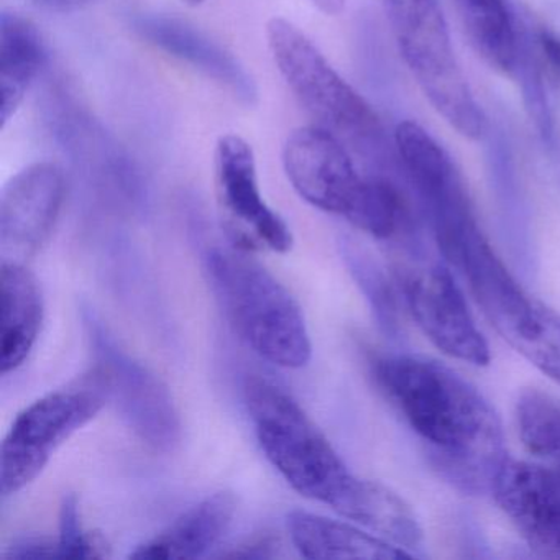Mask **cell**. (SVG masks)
Listing matches in <instances>:
<instances>
[{
  "label": "cell",
  "instance_id": "obj_1",
  "mask_svg": "<svg viewBox=\"0 0 560 560\" xmlns=\"http://www.w3.org/2000/svg\"><path fill=\"white\" fill-rule=\"evenodd\" d=\"M373 378L421 439L442 478L465 493L491 491L506 460L503 425L493 406L457 372L421 355H383Z\"/></svg>",
  "mask_w": 560,
  "mask_h": 560
},
{
  "label": "cell",
  "instance_id": "obj_2",
  "mask_svg": "<svg viewBox=\"0 0 560 560\" xmlns=\"http://www.w3.org/2000/svg\"><path fill=\"white\" fill-rule=\"evenodd\" d=\"M283 168L307 205L346 219L382 241L415 234V222L398 183L362 175L342 140L319 126L300 127L283 147Z\"/></svg>",
  "mask_w": 560,
  "mask_h": 560
},
{
  "label": "cell",
  "instance_id": "obj_3",
  "mask_svg": "<svg viewBox=\"0 0 560 560\" xmlns=\"http://www.w3.org/2000/svg\"><path fill=\"white\" fill-rule=\"evenodd\" d=\"M267 44L284 83L316 126L342 140L378 175L393 178V173H398L405 178L396 145H389L378 114L301 28L287 19L273 18L267 24Z\"/></svg>",
  "mask_w": 560,
  "mask_h": 560
},
{
  "label": "cell",
  "instance_id": "obj_4",
  "mask_svg": "<svg viewBox=\"0 0 560 560\" xmlns=\"http://www.w3.org/2000/svg\"><path fill=\"white\" fill-rule=\"evenodd\" d=\"M245 250L214 248L206 270L225 316L257 355L281 369H303L313 346L293 294Z\"/></svg>",
  "mask_w": 560,
  "mask_h": 560
},
{
  "label": "cell",
  "instance_id": "obj_5",
  "mask_svg": "<svg viewBox=\"0 0 560 560\" xmlns=\"http://www.w3.org/2000/svg\"><path fill=\"white\" fill-rule=\"evenodd\" d=\"M245 406L270 464L293 490L332 506L353 475L300 402L261 376H248Z\"/></svg>",
  "mask_w": 560,
  "mask_h": 560
},
{
  "label": "cell",
  "instance_id": "obj_6",
  "mask_svg": "<svg viewBox=\"0 0 560 560\" xmlns=\"http://www.w3.org/2000/svg\"><path fill=\"white\" fill-rule=\"evenodd\" d=\"M399 54L429 103L462 137L480 140L487 117L455 58L438 0H382Z\"/></svg>",
  "mask_w": 560,
  "mask_h": 560
},
{
  "label": "cell",
  "instance_id": "obj_7",
  "mask_svg": "<svg viewBox=\"0 0 560 560\" xmlns=\"http://www.w3.org/2000/svg\"><path fill=\"white\" fill-rule=\"evenodd\" d=\"M455 267L497 332L537 370L560 385V314L526 293L485 238L471 237Z\"/></svg>",
  "mask_w": 560,
  "mask_h": 560
},
{
  "label": "cell",
  "instance_id": "obj_8",
  "mask_svg": "<svg viewBox=\"0 0 560 560\" xmlns=\"http://www.w3.org/2000/svg\"><path fill=\"white\" fill-rule=\"evenodd\" d=\"M106 402V389L93 370L78 385L48 393L19 412L0 452L2 497L18 494L37 480L55 451L93 421Z\"/></svg>",
  "mask_w": 560,
  "mask_h": 560
},
{
  "label": "cell",
  "instance_id": "obj_9",
  "mask_svg": "<svg viewBox=\"0 0 560 560\" xmlns=\"http://www.w3.org/2000/svg\"><path fill=\"white\" fill-rule=\"evenodd\" d=\"M84 326L107 401L143 444L156 452L175 451L183 425L168 386L127 353L93 313H84Z\"/></svg>",
  "mask_w": 560,
  "mask_h": 560
},
{
  "label": "cell",
  "instance_id": "obj_10",
  "mask_svg": "<svg viewBox=\"0 0 560 560\" xmlns=\"http://www.w3.org/2000/svg\"><path fill=\"white\" fill-rule=\"evenodd\" d=\"M396 152L406 183L411 186L435 242L448 261L480 232L464 178L454 160L419 124L396 127Z\"/></svg>",
  "mask_w": 560,
  "mask_h": 560
},
{
  "label": "cell",
  "instance_id": "obj_11",
  "mask_svg": "<svg viewBox=\"0 0 560 560\" xmlns=\"http://www.w3.org/2000/svg\"><path fill=\"white\" fill-rule=\"evenodd\" d=\"M215 195L229 237L242 250L287 254L293 234L284 219L267 205L258 183L252 147L229 133L219 139L214 153Z\"/></svg>",
  "mask_w": 560,
  "mask_h": 560
},
{
  "label": "cell",
  "instance_id": "obj_12",
  "mask_svg": "<svg viewBox=\"0 0 560 560\" xmlns=\"http://www.w3.org/2000/svg\"><path fill=\"white\" fill-rule=\"evenodd\" d=\"M398 281L409 313L439 350L471 365L490 362L487 340L444 265L432 260L409 261L399 268Z\"/></svg>",
  "mask_w": 560,
  "mask_h": 560
},
{
  "label": "cell",
  "instance_id": "obj_13",
  "mask_svg": "<svg viewBox=\"0 0 560 560\" xmlns=\"http://www.w3.org/2000/svg\"><path fill=\"white\" fill-rule=\"evenodd\" d=\"M65 173L54 162H37L12 176L0 196V255L24 264L42 250L60 218Z\"/></svg>",
  "mask_w": 560,
  "mask_h": 560
},
{
  "label": "cell",
  "instance_id": "obj_14",
  "mask_svg": "<svg viewBox=\"0 0 560 560\" xmlns=\"http://www.w3.org/2000/svg\"><path fill=\"white\" fill-rule=\"evenodd\" d=\"M491 493L530 549L560 559V468L506 458Z\"/></svg>",
  "mask_w": 560,
  "mask_h": 560
},
{
  "label": "cell",
  "instance_id": "obj_15",
  "mask_svg": "<svg viewBox=\"0 0 560 560\" xmlns=\"http://www.w3.org/2000/svg\"><path fill=\"white\" fill-rule=\"evenodd\" d=\"M132 27L143 40L211 78L242 103L257 101V86L244 65L198 28L178 19L156 14L137 15Z\"/></svg>",
  "mask_w": 560,
  "mask_h": 560
},
{
  "label": "cell",
  "instance_id": "obj_16",
  "mask_svg": "<svg viewBox=\"0 0 560 560\" xmlns=\"http://www.w3.org/2000/svg\"><path fill=\"white\" fill-rule=\"evenodd\" d=\"M487 166L488 182L504 244L514 265L529 277L534 273L537 258L533 222L513 149L501 129L488 133Z\"/></svg>",
  "mask_w": 560,
  "mask_h": 560
},
{
  "label": "cell",
  "instance_id": "obj_17",
  "mask_svg": "<svg viewBox=\"0 0 560 560\" xmlns=\"http://www.w3.org/2000/svg\"><path fill=\"white\" fill-rule=\"evenodd\" d=\"M237 500L231 491H218L189 508L168 527L137 547L139 560L199 559L221 544L234 523Z\"/></svg>",
  "mask_w": 560,
  "mask_h": 560
},
{
  "label": "cell",
  "instance_id": "obj_18",
  "mask_svg": "<svg viewBox=\"0 0 560 560\" xmlns=\"http://www.w3.org/2000/svg\"><path fill=\"white\" fill-rule=\"evenodd\" d=\"M0 301V369L2 375H8L24 365L44 324L40 284L24 264L2 260Z\"/></svg>",
  "mask_w": 560,
  "mask_h": 560
},
{
  "label": "cell",
  "instance_id": "obj_19",
  "mask_svg": "<svg viewBox=\"0 0 560 560\" xmlns=\"http://www.w3.org/2000/svg\"><path fill=\"white\" fill-rule=\"evenodd\" d=\"M332 510L401 547L411 556L421 553L424 536L418 517L406 501L385 485L353 475L332 504Z\"/></svg>",
  "mask_w": 560,
  "mask_h": 560
},
{
  "label": "cell",
  "instance_id": "obj_20",
  "mask_svg": "<svg viewBox=\"0 0 560 560\" xmlns=\"http://www.w3.org/2000/svg\"><path fill=\"white\" fill-rule=\"evenodd\" d=\"M287 526L291 542L306 559L396 560L411 557L383 537L307 511H291Z\"/></svg>",
  "mask_w": 560,
  "mask_h": 560
},
{
  "label": "cell",
  "instance_id": "obj_21",
  "mask_svg": "<svg viewBox=\"0 0 560 560\" xmlns=\"http://www.w3.org/2000/svg\"><path fill=\"white\" fill-rule=\"evenodd\" d=\"M47 44L34 22L15 12L0 18V126L21 109L32 84L47 65Z\"/></svg>",
  "mask_w": 560,
  "mask_h": 560
},
{
  "label": "cell",
  "instance_id": "obj_22",
  "mask_svg": "<svg viewBox=\"0 0 560 560\" xmlns=\"http://www.w3.org/2000/svg\"><path fill=\"white\" fill-rule=\"evenodd\" d=\"M462 24L475 51L488 67L514 73L521 37L508 0H455Z\"/></svg>",
  "mask_w": 560,
  "mask_h": 560
},
{
  "label": "cell",
  "instance_id": "obj_23",
  "mask_svg": "<svg viewBox=\"0 0 560 560\" xmlns=\"http://www.w3.org/2000/svg\"><path fill=\"white\" fill-rule=\"evenodd\" d=\"M339 248L340 257L350 277L365 296L380 330L389 339H399L401 320H399L398 300H396L395 288L389 283L382 265L376 261L372 252L366 250L353 238L343 237L339 242Z\"/></svg>",
  "mask_w": 560,
  "mask_h": 560
},
{
  "label": "cell",
  "instance_id": "obj_24",
  "mask_svg": "<svg viewBox=\"0 0 560 560\" xmlns=\"http://www.w3.org/2000/svg\"><path fill=\"white\" fill-rule=\"evenodd\" d=\"M516 419L527 451L547 465L560 468V401L529 389L517 399Z\"/></svg>",
  "mask_w": 560,
  "mask_h": 560
},
{
  "label": "cell",
  "instance_id": "obj_25",
  "mask_svg": "<svg viewBox=\"0 0 560 560\" xmlns=\"http://www.w3.org/2000/svg\"><path fill=\"white\" fill-rule=\"evenodd\" d=\"M514 73L520 78L521 91H523L524 104H526L529 119L536 127L537 136L542 140L550 155L559 153V137H557L556 120L552 109L547 101L546 86H544L542 74L536 60L530 55L526 42L521 38L520 57H517Z\"/></svg>",
  "mask_w": 560,
  "mask_h": 560
},
{
  "label": "cell",
  "instance_id": "obj_26",
  "mask_svg": "<svg viewBox=\"0 0 560 560\" xmlns=\"http://www.w3.org/2000/svg\"><path fill=\"white\" fill-rule=\"evenodd\" d=\"M61 559H104L109 557V546L100 534L84 529L80 517V503L74 494L65 497L60 510Z\"/></svg>",
  "mask_w": 560,
  "mask_h": 560
},
{
  "label": "cell",
  "instance_id": "obj_27",
  "mask_svg": "<svg viewBox=\"0 0 560 560\" xmlns=\"http://www.w3.org/2000/svg\"><path fill=\"white\" fill-rule=\"evenodd\" d=\"M4 559H61L58 539L47 537H24L8 547Z\"/></svg>",
  "mask_w": 560,
  "mask_h": 560
},
{
  "label": "cell",
  "instance_id": "obj_28",
  "mask_svg": "<svg viewBox=\"0 0 560 560\" xmlns=\"http://www.w3.org/2000/svg\"><path fill=\"white\" fill-rule=\"evenodd\" d=\"M280 539L271 534L252 537L238 546L232 547L229 552H222L225 559H273L280 556Z\"/></svg>",
  "mask_w": 560,
  "mask_h": 560
},
{
  "label": "cell",
  "instance_id": "obj_29",
  "mask_svg": "<svg viewBox=\"0 0 560 560\" xmlns=\"http://www.w3.org/2000/svg\"><path fill=\"white\" fill-rule=\"evenodd\" d=\"M539 45L549 63L560 73V38L550 32H540Z\"/></svg>",
  "mask_w": 560,
  "mask_h": 560
},
{
  "label": "cell",
  "instance_id": "obj_30",
  "mask_svg": "<svg viewBox=\"0 0 560 560\" xmlns=\"http://www.w3.org/2000/svg\"><path fill=\"white\" fill-rule=\"evenodd\" d=\"M34 4L45 9H55V11H68V9L84 8V5L94 4L97 0H32Z\"/></svg>",
  "mask_w": 560,
  "mask_h": 560
},
{
  "label": "cell",
  "instance_id": "obj_31",
  "mask_svg": "<svg viewBox=\"0 0 560 560\" xmlns=\"http://www.w3.org/2000/svg\"><path fill=\"white\" fill-rule=\"evenodd\" d=\"M186 5H191V8H196V5H201L205 0H182Z\"/></svg>",
  "mask_w": 560,
  "mask_h": 560
}]
</instances>
